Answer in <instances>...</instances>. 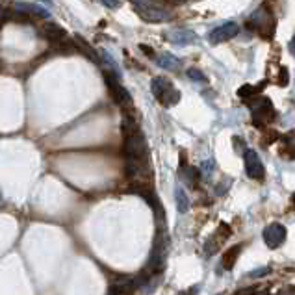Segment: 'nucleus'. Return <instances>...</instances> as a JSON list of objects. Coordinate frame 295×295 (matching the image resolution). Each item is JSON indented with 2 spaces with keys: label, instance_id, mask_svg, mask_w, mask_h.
I'll use <instances>...</instances> for the list:
<instances>
[{
  "label": "nucleus",
  "instance_id": "nucleus-1",
  "mask_svg": "<svg viewBox=\"0 0 295 295\" xmlns=\"http://www.w3.org/2000/svg\"><path fill=\"white\" fill-rule=\"evenodd\" d=\"M122 136H125V156H127V162L149 165L147 139L139 130L138 122L134 121L132 117L122 119Z\"/></svg>",
  "mask_w": 295,
  "mask_h": 295
},
{
  "label": "nucleus",
  "instance_id": "nucleus-2",
  "mask_svg": "<svg viewBox=\"0 0 295 295\" xmlns=\"http://www.w3.org/2000/svg\"><path fill=\"white\" fill-rule=\"evenodd\" d=\"M151 89H153V95L158 99V102L165 108H171L175 104H178L180 101V91L177 87L163 77L153 78V84H151Z\"/></svg>",
  "mask_w": 295,
  "mask_h": 295
},
{
  "label": "nucleus",
  "instance_id": "nucleus-3",
  "mask_svg": "<svg viewBox=\"0 0 295 295\" xmlns=\"http://www.w3.org/2000/svg\"><path fill=\"white\" fill-rule=\"evenodd\" d=\"M253 101L249 102L251 108V115H253V122L256 127H264L269 121L275 119V110H273V104H271L269 99L265 97H251Z\"/></svg>",
  "mask_w": 295,
  "mask_h": 295
},
{
  "label": "nucleus",
  "instance_id": "nucleus-4",
  "mask_svg": "<svg viewBox=\"0 0 295 295\" xmlns=\"http://www.w3.org/2000/svg\"><path fill=\"white\" fill-rule=\"evenodd\" d=\"M136 11H138V15L141 17L143 20H147V22H163V20L171 19V11L158 4V0L136 6Z\"/></svg>",
  "mask_w": 295,
  "mask_h": 295
},
{
  "label": "nucleus",
  "instance_id": "nucleus-5",
  "mask_svg": "<svg viewBox=\"0 0 295 295\" xmlns=\"http://www.w3.org/2000/svg\"><path fill=\"white\" fill-rule=\"evenodd\" d=\"M104 80H106L108 91H110L113 102H115L117 106L125 108V106H128V104L132 102V95H130V93L127 91V87H125L121 82H119L117 75H110V72H104Z\"/></svg>",
  "mask_w": 295,
  "mask_h": 295
},
{
  "label": "nucleus",
  "instance_id": "nucleus-6",
  "mask_svg": "<svg viewBox=\"0 0 295 295\" xmlns=\"http://www.w3.org/2000/svg\"><path fill=\"white\" fill-rule=\"evenodd\" d=\"M243 162H245V171L249 175L251 178L255 180H262L265 177V169H264V163L260 160V156L256 154V151L253 149H247L243 153Z\"/></svg>",
  "mask_w": 295,
  "mask_h": 295
},
{
  "label": "nucleus",
  "instance_id": "nucleus-7",
  "mask_svg": "<svg viewBox=\"0 0 295 295\" xmlns=\"http://www.w3.org/2000/svg\"><path fill=\"white\" fill-rule=\"evenodd\" d=\"M39 34L45 37L46 41H51L52 45H58L61 41H65L69 37V34L65 32V28H61L60 24L52 22V20H46V22H41L39 24Z\"/></svg>",
  "mask_w": 295,
  "mask_h": 295
},
{
  "label": "nucleus",
  "instance_id": "nucleus-8",
  "mask_svg": "<svg viewBox=\"0 0 295 295\" xmlns=\"http://www.w3.org/2000/svg\"><path fill=\"white\" fill-rule=\"evenodd\" d=\"M238 34H239V26L236 24V22H225V24L217 26V28H214V30L210 32L208 39H210V43L217 45V43L232 39V37H236Z\"/></svg>",
  "mask_w": 295,
  "mask_h": 295
},
{
  "label": "nucleus",
  "instance_id": "nucleus-9",
  "mask_svg": "<svg viewBox=\"0 0 295 295\" xmlns=\"http://www.w3.org/2000/svg\"><path fill=\"white\" fill-rule=\"evenodd\" d=\"M284 239H286V229L280 223H271L269 227L264 229V241L271 249H277L279 245H282Z\"/></svg>",
  "mask_w": 295,
  "mask_h": 295
},
{
  "label": "nucleus",
  "instance_id": "nucleus-10",
  "mask_svg": "<svg viewBox=\"0 0 295 295\" xmlns=\"http://www.w3.org/2000/svg\"><path fill=\"white\" fill-rule=\"evenodd\" d=\"M167 39L178 46H186V45H195L199 41V36L193 30H188V28H175V30L167 32Z\"/></svg>",
  "mask_w": 295,
  "mask_h": 295
},
{
  "label": "nucleus",
  "instance_id": "nucleus-11",
  "mask_svg": "<svg viewBox=\"0 0 295 295\" xmlns=\"http://www.w3.org/2000/svg\"><path fill=\"white\" fill-rule=\"evenodd\" d=\"M229 236H230V227L221 223L219 225V229L215 230V234L212 236V238L208 239V243H206V255L210 256V255H214V253H217V249L229 239Z\"/></svg>",
  "mask_w": 295,
  "mask_h": 295
},
{
  "label": "nucleus",
  "instance_id": "nucleus-12",
  "mask_svg": "<svg viewBox=\"0 0 295 295\" xmlns=\"http://www.w3.org/2000/svg\"><path fill=\"white\" fill-rule=\"evenodd\" d=\"M11 8H15L17 11H22L26 15H36V17H48V11L43 6L30 4V2H11Z\"/></svg>",
  "mask_w": 295,
  "mask_h": 295
},
{
  "label": "nucleus",
  "instance_id": "nucleus-13",
  "mask_svg": "<svg viewBox=\"0 0 295 295\" xmlns=\"http://www.w3.org/2000/svg\"><path fill=\"white\" fill-rule=\"evenodd\" d=\"M154 61L158 63V67L167 69V71H177L178 67H180V60L175 58L173 54H167V52H163V54L156 56V58H154Z\"/></svg>",
  "mask_w": 295,
  "mask_h": 295
},
{
  "label": "nucleus",
  "instance_id": "nucleus-14",
  "mask_svg": "<svg viewBox=\"0 0 295 295\" xmlns=\"http://www.w3.org/2000/svg\"><path fill=\"white\" fill-rule=\"evenodd\" d=\"M239 253H241V245H234V247H230L227 253H223V258H221V267L227 271H230L234 267L236 260H238Z\"/></svg>",
  "mask_w": 295,
  "mask_h": 295
},
{
  "label": "nucleus",
  "instance_id": "nucleus-15",
  "mask_svg": "<svg viewBox=\"0 0 295 295\" xmlns=\"http://www.w3.org/2000/svg\"><path fill=\"white\" fill-rule=\"evenodd\" d=\"M175 199H177V208L180 214H186L189 210V199H188V193L184 191L182 188H177L175 189Z\"/></svg>",
  "mask_w": 295,
  "mask_h": 295
},
{
  "label": "nucleus",
  "instance_id": "nucleus-16",
  "mask_svg": "<svg viewBox=\"0 0 295 295\" xmlns=\"http://www.w3.org/2000/svg\"><path fill=\"white\" fill-rule=\"evenodd\" d=\"M182 177L184 180L189 184V186H193V188H197L199 186V180H201V173H199V169L195 167H182Z\"/></svg>",
  "mask_w": 295,
  "mask_h": 295
},
{
  "label": "nucleus",
  "instance_id": "nucleus-17",
  "mask_svg": "<svg viewBox=\"0 0 295 295\" xmlns=\"http://www.w3.org/2000/svg\"><path fill=\"white\" fill-rule=\"evenodd\" d=\"M291 136H293V134H288V136H284V138H282V141H284V147L280 149V154H282V156H286L288 160H293V158H295V141H291Z\"/></svg>",
  "mask_w": 295,
  "mask_h": 295
},
{
  "label": "nucleus",
  "instance_id": "nucleus-18",
  "mask_svg": "<svg viewBox=\"0 0 295 295\" xmlns=\"http://www.w3.org/2000/svg\"><path fill=\"white\" fill-rule=\"evenodd\" d=\"M260 91V87H255V86H249V84H247V86H243V87H239L238 89V95L241 99H245V101H247V99H251V97H255L256 93Z\"/></svg>",
  "mask_w": 295,
  "mask_h": 295
},
{
  "label": "nucleus",
  "instance_id": "nucleus-19",
  "mask_svg": "<svg viewBox=\"0 0 295 295\" xmlns=\"http://www.w3.org/2000/svg\"><path fill=\"white\" fill-rule=\"evenodd\" d=\"M188 77L195 82H206V77L199 69H188Z\"/></svg>",
  "mask_w": 295,
  "mask_h": 295
},
{
  "label": "nucleus",
  "instance_id": "nucleus-20",
  "mask_svg": "<svg viewBox=\"0 0 295 295\" xmlns=\"http://www.w3.org/2000/svg\"><path fill=\"white\" fill-rule=\"evenodd\" d=\"M101 4H104L106 8H110V10H117V8H121V0H99Z\"/></svg>",
  "mask_w": 295,
  "mask_h": 295
},
{
  "label": "nucleus",
  "instance_id": "nucleus-21",
  "mask_svg": "<svg viewBox=\"0 0 295 295\" xmlns=\"http://www.w3.org/2000/svg\"><path fill=\"white\" fill-rule=\"evenodd\" d=\"M280 86H288V71H286L284 67L280 71Z\"/></svg>",
  "mask_w": 295,
  "mask_h": 295
},
{
  "label": "nucleus",
  "instance_id": "nucleus-22",
  "mask_svg": "<svg viewBox=\"0 0 295 295\" xmlns=\"http://www.w3.org/2000/svg\"><path fill=\"white\" fill-rule=\"evenodd\" d=\"M212 167H214V163H212V160H208V162H204V163H203V173H204V175H210ZM203 173H201V175H203Z\"/></svg>",
  "mask_w": 295,
  "mask_h": 295
},
{
  "label": "nucleus",
  "instance_id": "nucleus-23",
  "mask_svg": "<svg viewBox=\"0 0 295 295\" xmlns=\"http://www.w3.org/2000/svg\"><path fill=\"white\" fill-rule=\"evenodd\" d=\"M265 273H269V267L258 269V271H255V273H249V277H262V275H265Z\"/></svg>",
  "mask_w": 295,
  "mask_h": 295
},
{
  "label": "nucleus",
  "instance_id": "nucleus-24",
  "mask_svg": "<svg viewBox=\"0 0 295 295\" xmlns=\"http://www.w3.org/2000/svg\"><path fill=\"white\" fill-rule=\"evenodd\" d=\"M139 48H141L143 52H147V56H154V51L151 48V46H147V45H139Z\"/></svg>",
  "mask_w": 295,
  "mask_h": 295
},
{
  "label": "nucleus",
  "instance_id": "nucleus-25",
  "mask_svg": "<svg viewBox=\"0 0 295 295\" xmlns=\"http://www.w3.org/2000/svg\"><path fill=\"white\" fill-rule=\"evenodd\" d=\"M165 2H169V4L177 6V4H184V2H186V0H165Z\"/></svg>",
  "mask_w": 295,
  "mask_h": 295
},
{
  "label": "nucleus",
  "instance_id": "nucleus-26",
  "mask_svg": "<svg viewBox=\"0 0 295 295\" xmlns=\"http://www.w3.org/2000/svg\"><path fill=\"white\" fill-rule=\"evenodd\" d=\"M290 51H291V54L295 56V36H293V39L290 41Z\"/></svg>",
  "mask_w": 295,
  "mask_h": 295
},
{
  "label": "nucleus",
  "instance_id": "nucleus-27",
  "mask_svg": "<svg viewBox=\"0 0 295 295\" xmlns=\"http://www.w3.org/2000/svg\"><path fill=\"white\" fill-rule=\"evenodd\" d=\"M41 2H45V4H51L52 0H41Z\"/></svg>",
  "mask_w": 295,
  "mask_h": 295
},
{
  "label": "nucleus",
  "instance_id": "nucleus-28",
  "mask_svg": "<svg viewBox=\"0 0 295 295\" xmlns=\"http://www.w3.org/2000/svg\"><path fill=\"white\" fill-rule=\"evenodd\" d=\"M293 203H295V193H293Z\"/></svg>",
  "mask_w": 295,
  "mask_h": 295
}]
</instances>
